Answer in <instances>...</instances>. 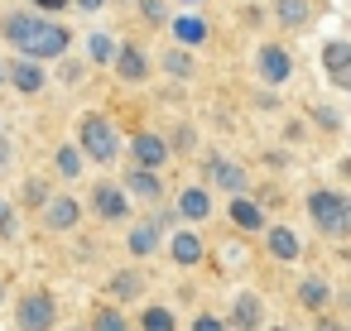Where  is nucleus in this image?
<instances>
[{
    "label": "nucleus",
    "mask_w": 351,
    "mask_h": 331,
    "mask_svg": "<svg viewBox=\"0 0 351 331\" xmlns=\"http://www.w3.org/2000/svg\"><path fill=\"white\" fill-rule=\"evenodd\" d=\"M5 39H10L20 53H29V58H53V53L68 49V29H63V25H44V20H34V15H10V20H5Z\"/></svg>",
    "instance_id": "1"
},
{
    "label": "nucleus",
    "mask_w": 351,
    "mask_h": 331,
    "mask_svg": "<svg viewBox=\"0 0 351 331\" xmlns=\"http://www.w3.org/2000/svg\"><path fill=\"white\" fill-rule=\"evenodd\" d=\"M308 211H313V221H317L327 235H346V226H351V207H346V197H337V192H313V197H308Z\"/></svg>",
    "instance_id": "2"
},
{
    "label": "nucleus",
    "mask_w": 351,
    "mask_h": 331,
    "mask_svg": "<svg viewBox=\"0 0 351 331\" xmlns=\"http://www.w3.org/2000/svg\"><path fill=\"white\" fill-rule=\"evenodd\" d=\"M77 135H82V149H87L97 163H111V159H116V135H111V125H106L101 116H87V120L77 125Z\"/></svg>",
    "instance_id": "3"
},
{
    "label": "nucleus",
    "mask_w": 351,
    "mask_h": 331,
    "mask_svg": "<svg viewBox=\"0 0 351 331\" xmlns=\"http://www.w3.org/2000/svg\"><path fill=\"white\" fill-rule=\"evenodd\" d=\"M53 326V297L49 293H29L20 302V331H49Z\"/></svg>",
    "instance_id": "4"
},
{
    "label": "nucleus",
    "mask_w": 351,
    "mask_h": 331,
    "mask_svg": "<svg viewBox=\"0 0 351 331\" xmlns=\"http://www.w3.org/2000/svg\"><path fill=\"white\" fill-rule=\"evenodd\" d=\"M322 63H327V77H332L337 87H351V49H346V44H327Z\"/></svg>",
    "instance_id": "5"
},
{
    "label": "nucleus",
    "mask_w": 351,
    "mask_h": 331,
    "mask_svg": "<svg viewBox=\"0 0 351 331\" xmlns=\"http://www.w3.org/2000/svg\"><path fill=\"white\" fill-rule=\"evenodd\" d=\"M135 159H140V168H159V163L169 159V144L154 140V135H140V140H135Z\"/></svg>",
    "instance_id": "6"
},
{
    "label": "nucleus",
    "mask_w": 351,
    "mask_h": 331,
    "mask_svg": "<svg viewBox=\"0 0 351 331\" xmlns=\"http://www.w3.org/2000/svg\"><path fill=\"white\" fill-rule=\"evenodd\" d=\"M92 202H97V211H101L106 221H116V216H125V197H121V187H116V183H101Z\"/></svg>",
    "instance_id": "7"
},
{
    "label": "nucleus",
    "mask_w": 351,
    "mask_h": 331,
    "mask_svg": "<svg viewBox=\"0 0 351 331\" xmlns=\"http://www.w3.org/2000/svg\"><path fill=\"white\" fill-rule=\"evenodd\" d=\"M260 72H265L269 82H284V77H289V53H284V49H274V44H269V49H260Z\"/></svg>",
    "instance_id": "8"
},
{
    "label": "nucleus",
    "mask_w": 351,
    "mask_h": 331,
    "mask_svg": "<svg viewBox=\"0 0 351 331\" xmlns=\"http://www.w3.org/2000/svg\"><path fill=\"white\" fill-rule=\"evenodd\" d=\"M77 216H82V207H77L73 197H58V202H49V216H44V221H49L53 230H68Z\"/></svg>",
    "instance_id": "9"
},
{
    "label": "nucleus",
    "mask_w": 351,
    "mask_h": 331,
    "mask_svg": "<svg viewBox=\"0 0 351 331\" xmlns=\"http://www.w3.org/2000/svg\"><path fill=\"white\" fill-rule=\"evenodd\" d=\"M125 187L140 192V197H149V202H159V173H149V168H130L125 173Z\"/></svg>",
    "instance_id": "10"
},
{
    "label": "nucleus",
    "mask_w": 351,
    "mask_h": 331,
    "mask_svg": "<svg viewBox=\"0 0 351 331\" xmlns=\"http://www.w3.org/2000/svg\"><path fill=\"white\" fill-rule=\"evenodd\" d=\"M207 168H212V183H221V187H231V192H241V187H245V173H241L236 163H226V159H212Z\"/></svg>",
    "instance_id": "11"
},
{
    "label": "nucleus",
    "mask_w": 351,
    "mask_h": 331,
    "mask_svg": "<svg viewBox=\"0 0 351 331\" xmlns=\"http://www.w3.org/2000/svg\"><path fill=\"white\" fill-rule=\"evenodd\" d=\"M236 326H241V331H255V326H260V297H255V293H241V297H236Z\"/></svg>",
    "instance_id": "12"
},
{
    "label": "nucleus",
    "mask_w": 351,
    "mask_h": 331,
    "mask_svg": "<svg viewBox=\"0 0 351 331\" xmlns=\"http://www.w3.org/2000/svg\"><path fill=\"white\" fill-rule=\"evenodd\" d=\"M274 15H279V25L298 29V25L308 20V0H274Z\"/></svg>",
    "instance_id": "13"
},
{
    "label": "nucleus",
    "mask_w": 351,
    "mask_h": 331,
    "mask_svg": "<svg viewBox=\"0 0 351 331\" xmlns=\"http://www.w3.org/2000/svg\"><path fill=\"white\" fill-rule=\"evenodd\" d=\"M116 68H121V77H125V82H140V77L149 72V63L140 58V49H121V63H116Z\"/></svg>",
    "instance_id": "14"
},
{
    "label": "nucleus",
    "mask_w": 351,
    "mask_h": 331,
    "mask_svg": "<svg viewBox=\"0 0 351 331\" xmlns=\"http://www.w3.org/2000/svg\"><path fill=\"white\" fill-rule=\"evenodd\" d=\"M231 221L245 226V230H260V211H255V202H245V197L231 192Z\"/></svg>",
    "instance_id": "15"
},
{
    "label": "nucleus",
    "mask_w": 351,
    "mask_h": 331,
    "mask_svg": "<svg viewBox=\"0 0 351 331\" xmlns=\"http://www.w3.org/2000/svg\"><path fill=\"white\" fill-rule=\"evenodd\" d=\"M173 259H178V264H197V259H202V240L188 235V230L173 235Z\"/></svg>",
    "instance_id": "16"
},
{
    "label": "nucleus",
    "mask_w": 351,
    "mask_h": 331,
    "mask_svg": "<svg viewBox=\"0 0 351 331\" xmlns=\"http://www.w3.org/2000/svg\"><path fill=\"white\" fill-rule=\"evenodd\" d=\"M10 77H15V87H20V92H39V87H44V72H39L34 63H15V68H10Z\"/></svg>",
    "instance_id": "17"
},
{
    "label": "nucleus",
    "mask_w": 351,
    "mask_h": 331,
    "mask_svg": "<svg viewBox=\"0 0 351 331\" xmlns=\"http://www.w3.org/2000/svg\"><path fill=\"white\" fill-rule=\"evenodd\" d=\"M173 34H178L183 44H202V39H207V25L193 20V15H183V20H173Z\"/></svg>",
    "instance_id": "18"
},
{
    "label": "nucleus",
    "mask_w": 351,
    "mask_h": 331,
    "mask_svg": "<svg viewBox=\"0 0 351 331\" xmlns=\"http://www.w3.org/2000/svg\"><path fill=\"white\" fill-rule=\"evenodd\" d=\"M178 211H183V216H197V221H202V216H207V192H202V187H188V192H183V207H178Z\"/></svg>",
    "instance_id": "19"
},
{
    "label": "nucleus",
    "mask_w": 351,
    "mask_h": 331,
    "mask_svg": "<svg viewBox=\"0 0 351 331\" xmlns=\"http://www.w3.org/2000/svg\"><path fill=\"white\" fill-rule=\"evenodd\" d=\"M269 250H274L279 259H298V240H293V230H274V235H269Z\"/></svg>",
    "instance_id": "20"
},
{
    "label": "nucleus",
    "mask_w": 351,
    "mask_h": 331,
    "mask_svg": "<svg viewBox=\"0 0 351 331\" xmlns=\"http://www.w3.org/2000/svg\"><path fill=\"white\" fill-rule=\"evenodd\" d=\"M298 297H303V307H322V302H327V283H322V278H303Z\"/></svg>",
    "instance_id": "21"
},
{
    "label": "nucleus",
    "mask_w": 351,
    "mask_h": 331,
    "mask_svg": "<svg viewBox=\"0 0 351 331\" xmlns=\"http://www.w3.org/2000/svg\"><path fill=\"white\" fill-rule=\"evenodd\" d=\"M106 288H111L116 297H135V293H140L145 283H140V274H116V278H111Z\"/></svg>",
    "instance_id": "22"
},
{
    "label": "nucleus",
    "mask_w": 351,
    "mask_h": 331,
    "mask_svg": "<svg viewBox=\"0 0 351 331\" xmlns=\"http://www.w3.org/2000/svg\"><path fill=\"white\" fill-rule=\"evenodd\" d=\"M154 240H159V226H140V230L130 235V250H135V254H149Z\"/></svg>",
    "instance_id": "23"
},
{
    "label": "nucleus",
    "mask_w": 351,
    "mask_h": 331,
    "mask_svg": "<svg viewBox=\"0 0 351 331\" xmlns=\"http://www.w3.org/2000/svg\"><path fill=\"white\" fill-rule=\"evenodd\" d=\"M58 173H63V178H77V173H82L77 149H58Z\"/></svg>",
    "instance_id": "24"
},
{
    "label": "nucleus",
    "mask_w": 351,
    "mask_h": 331,
    "mask_svg": "<svg viewBox=\"0 0 351 331\" xmlns=\"http://www.w3.org/2000/svg\"><path fill=\"white\" fill-rule=\"evenodd\" d=\"M145 331H173V317H169L164 307H149V312H145Z\"/></svg>",
    "instance_id": "25"
},
{
    "label": "nucleus",
    "mask_w": 351,
    "mask_h": 331,
    "mask_svg": "<svg viewBox=\"0 0 351 331\" xmlns=\"http://www.w3.org/2000/svg\"><path fill=\"white\" fill-rule=\"evenodd\" d=\"M97 331H130L121 312H97Z\"/></svg>",
    "instance_id": "26"
},
{
    "label": "nucleus",
    "mask_w": 351,
    "mask_h": 331,
    "mask_svg": "<svg viewBox=\"0 0 351 331\" xmlns=\"http://www.w3.org/2000/svg\"><path fill=\"white\" fill-rule=\"evenodd\" d=\"M164 63H169V72H178V77H188V72H193V58H188V53H169Z\"/></svg>",
    "instance_id": "27"
},
{
    "label": "nucleus",
    "mask_w": 351,
    "mask_h": 331,
    "mask_svg": "<svg viewBox=\"0 0 351 331\" xmlns=\"http://www.w3.org/2000/svg\"><path fill=\"white\" fill-rule=\"evenodd\" d=\"M87 49H92V58H97V63H106V58H111V39H106V34H97Z\"/></svg>",
    "instance_id": "28"
},
{
    "label": "nucleus",
    "mask_w": 351,
    "mask_h": 331,
    "mask_svg": "<svg viewBox=\"0 0 351 331\" xmlns=\"http://www.w3.org/2000/svg\"><path fill=\"white\" fill-rule=\"evenodd\" d=\"M10 230H15V211H10L5 202H0V240H5Z\"/></svg>",
    "instance_id": "29"
},
{
    "label": "nucleus",
    "mask_w": 351,
    "mask_h": 331,
    "mask_svg": "<svg viewBox=\"0 0 351 331\" xmlns=\"http://www.w3.org/2000/svg\"><path fill=\"white\" fill-rule=\"evenodd\" d=\"M193 331H226V326H221L217 317H197V321H193Z\"/></svg>",
    "instance_id": "30"
},
{
    "label": "nucleus",
    "mask_w": 351,
    "mask_h": 331,
    "mask_svg": "<svg viewBox=\"0 0 351 331\" xmlns=\"http://www.w3.org/2000/svg\"><path fill=\"white\" fill-rule=\"evenodd\" d=\"M34 5H44V10H63L68 0H34Z\"/></svg>",
    "instance_id": "31"
},
{
    "label": "nucleus",
    "mask_w": 351,
    "mask_h": 331,
    "mask_svg": "<svg viewBox=\"0 0 351 331\" xmlns=\"http://www.w3.org/2000/svg\"><path fill=\"white\" fill-rule=\"evenodd\" d=\"M77 5H82V10H101V0H77Z\"/></svg>",
    "instance_id": "32"
},
{
    "label": "nucleus",
    "mask_w": 351,
    "mask_h": 331,
    "mask_svg": "<svg viewBox=\"0 0 351 331\" xmlns=\"http://www.w3.org/2000/svg\"><path fill=\"white\" fill-rule=\"evenodd\" d=\"M5 159H10V149H5V140H0V163H5Z\"/></svg>",
    "instance_id": "33"
},
{
    "label": "nucleus",
    "mask_w": 351,
    "mask_h": 331,
    "mask_svg": "<svg viewBox=\"0 0 351 331\" xmlns=\"http://www.w3.org/2000/svg\"><path fill=\"white\" fill-rule=\"evenodd\" d=\"M322 331H341V326H337V321H322Z\"/></svg>",
    "instance_id": "34"
},
{
    "label": "nucleus",
    "mask_w": 351,
    "mask_h": 331,
    "mask_svg": "<svg viewBox=\"0 0 351 331\" xmlns=\"http://www.w3.org/2000/svg\"><path fill=\"white\" fill-rule=\"evenodd\" d=\"M0 297H5V283H0Z\"/></svg>",
    "instance_id": "35"
}]
</instances>
